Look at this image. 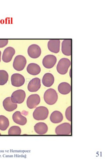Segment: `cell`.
Instances as JSON below:
<instances>
[{"label":"cell","mask_w":105,"mask_h":159,"mask_svg":"<svg viewBox=\"0 0 105 159\" xmlns=\"http://www.w3.org/2000/svg\"><path fill=\"white\" fill-rule=\"evenodd\" d=\"M65 116L67 119L69 121H71V107L70 106L67 109L65 112Z\"/></svg>","instance_id":"25"},{"label":"cell","mask_w":105,"mask_h":159,"mask_svg":"<svg viewBox=\"0 0 105 159\" xmlns=\"http://www.w3.org/2000/svg\"><path fill=\"white\" fill-rule=\"evenodd\" d=\"M64 117L61 112L59 111H55L53 112L50 116L51 122L54 123H59L63 121Z\"/></svg>","instance_id":"20"},{"label":"cell","mask_w":105,"mask_h":159,"mask_svg":"<svg viewBox=\"0 0 105 159\" xmlns=\"http://www.w3.org/2000/svg\"><path fill=\"white\" fill-rule=\"evenodd\" d=\"M3 105L5 109L9 112L14 111L17 107V104L12 102L10 97H7L3 101Z\"/></svg>","instance_id":"16"},{"label":"cell","mask_w":105,"mask_h":159,"mask_svg":"<svg viewBox=\"0 0 105 159\" xmlns=\"http://www.w3.org/2000/svg\"><path fill=\"white\" fill-rule=\"evenodd\" d=\"M9 125V122L8 118L4 116H0V129L6 130Z\"/></svg>","instance_id":"22"},{"label":"cell","mask_w":105,"mask_h":159,"mask_svg":"<svg viewBox=\"0 0 105 159\" xmlns=\"http://www.w3.org/2000/svg\"><path fill=\"white\" fill-rule=\"evenodd\" d=\"M57 58L55 55L50 54L46 56L42 60V65L46 69H51L56 64Z\"/></svg>","instance_id":"7"},{"label":"cell","mask_w":105,"mask_h":159,"mask_svg":"<svg viewBox=\"0 0 105 159\" xmlns=\"http://www.w3.org/2000/svg\"><path fill=\"white\" fill-rule=\"evenodd\" d=\"M71 65V62L68 58H61L59 61L57 65V71L61 75L66 74Z\"/></svg>","instance_id":"3"},{"label":"cell","mask_w":105,"mask_h":159,"mask_svg":"<svg viewBox=\"0 0 105 159\" xmlns=\"http://www.w3.org/2000/svg\"><path fill=\"white\" fill-rule=\"evenodd\" d=\"M71 39H64L62 43V52L64 55L71 56Z\"/></svg>","instance_id":"12"},{"label":"cell","mask_w":105,"mask_h":159,"mask_svg":"<svg viewBox=\"0 0 105 159\" xmlns=\"http://www.w3.org/2000/svg\"><path fill=\"white\" fill-rule=\"evenodd\" d=\"M71 86L67 82L61 83L58 86V91L62 95L69 94L71 91Z\"/></svg>","instance_id":"21"},{"label":"cell","mask_w":105,"mask_h":159,"mask_svg":"<svg viewBox=\"0 0 105 159\" xmlns=\"http://www.w3.org/2000/svg\"><path fill=\"white\" fill-rule=\"evenodd\" d=\"M27 61L26 57L22 55H18L14 58L13 66L17 71H21L25 68Z\"/></svg>","instance_id":"4"},{"label":"cell","mask_w":105,"mask_h":159,"mask_svg":"<svg viewBox=\"0 0 105 159\" xmlns=\"http://www.w3.org/2000/svg\"><path fill=\"white\" fill-rule=\"evenodd\" d=\"M40 98L37 94H33L28 97L27 100V105L28 108H35L40 103Z\"/></svg>","instance_id":"9"},{"label":"cell","mask_w":105,"mask_h":159,"mask_svg":"<svg viewBox=\"0 0 105 159\" xmlns=\"http://www.w3.org/2000/svg\"><path fill=\"white\" fill-rule=\"evenodd\" d=\"M1 133H0V135H1Z\"/></svg>","instance_id":"28"},{"label":"cell","mask_w":105,"mask_h":159,"mask_svg":"<svg viewBox=\"0 0 105 159\" xmlns=\"http://www.w3.org/2000/svg\"><path fill=\"white\" fill-rule=\"evenodd\" d=\"M28 54L32 58H37L41 54V49L39 46L36 44H32L29 47Z\"/></svg>","instance_id":"8"},{"label":"cell","mask_w":105,"mask_h":159,"mask_svg":"<svg viewBox=\"0 0 105 159\" xmlns=\"http://www.w3.org/2000/svg\"><path fill=\"white\" fill-rule=\"evenodd\" d=\"M27 71L29 74L35 76L38 75L40 73L41 68L37 64L32 63L28 65L27 67Z\"/></svg>","instance_id":"19"},{"label":"cell","mask_w":105,"mask_h":159,"mask_svg":"<svg viewBox=\"0 0 105 159\" xmlns=\"http://www.w3.org/2000/svg\"><path fill=\"white\" fill-rule=\"evenodd\" d=\"M12 119L15 123L19 125H26L27 122L26 118L22 116L19 111H17L13 114Z\"/></svg>","instance_id":"15"},{"label":"cell","mask_w":105,"mask_h":159,"mask_svg":"<svg viewBox=\"0 0 105 159\" xmlns=\"http://www.w3.org/2000/svg\"><path fill=\"white\" fill-rule=\"evenodd\" d=\"M48 48L51 52L58 53L60 51V40L58 39H51L48 43Z\"/></svg>","instance_id":"14"},{"label":"cell","mask_w":105,"mask_h":159,"mask_svg":"<svg viewBox=\"0 0 105 159\" xmlns=\"http://www.w3.org/2000/svg\"><path fill=\"white\" fill-rule=\"evenodd\" d=\"M11 82L13 86L19 87L24 84L25 79L21 74H14L11 76Z\"/></svg>","instance_id":"10"},{"label":"cell","mask_w":105,"mask_h":159,"mask_svg":"<svg viewBox=\"0 0 105 159\" xmlns=\"http://www.w3.org/2000/svg\"><path fill=\"white\" fill-rule=\"evenodd\" d=\"M26 93L22 90L19 89L14 91L11 96V100L12 102L15 103H22L26 98Z\"/></svg>","instance_id":"5"},{"label":"cell","mask_w":105,"mask_h":159,"mask_svg":"<svg viewBox=\"0 0 105 159\" xmlns=\"http://www.w3.org/2000/svg\"><path fill=\"white\" fill-rule=\"evenodd\" d=\"M48 114V109L46 107H39L34 111L33 117L36 120H43L47 119Z\"/></svg>","instance_id":"2"},{"label":"cell","mask_w":105,"mask_h":159,"mask_svg":"<svg viewBox=\"0 0 105 159\" xmlns=\"http://www.w3.org/2000/svg\"><path fill=\"white\" fill-rule=\"evenodd\" d=\"M8 40L0 39V48H3L8 44Z\"/></svg>","instance_id":"26"},{"label":"cell","mask_w":105,"mask_h":159,"mask_svg":"<svg viewBox=\"0 0 105 159\" xmlns=\"http://www.w3.org/2000/svg\"><path fill=\"white\" fill-rule=\"evenodd\" d=\"M1 55H2V52L0 51V62H1Z\"/></svg>","instance_id":"27"},{"label":"cell","mask_w":105,"mask_h":159,"mask_svg":"<svg viewBox=\"0 0 105 159\" xmlns=\"http://www.w3.org/2000/svg\"><path fill=\"white\" fill-rule=\"evenodd\" d=\"M21 129L19 126H13L9 129L8 134L10 135H19L21 134Z\"/></svg>","instance_id":"24"},{"label":"cell","mask_w":105,"mask_h":159,"mask_svg":"<svg viewBox=\"0 0 105 159\" xmlns=\"http://www.w3.org/2000/svg\"><path fill=\"white\" fill-rule=\"evenodd\" d=\"M41 87L40 80L39 78H33L30 81L28 85V90L30 92H36L39 90Z\"/></svg>","instance_id":"13"},{"label":"cell","mask_w":105,"mask_h":159,"mask_svg":"<svg viewBox=\"0 0 105 159\" xmlns=\"http://www.w3.org/2000/svg\"><path fill=\"white\" fill-rule=\"evenodd\" d=\"M15 53V50L14 48L10 47L6 48L3 52L2 57L3 61L6 63L10 62Z\"/></svg>","instance_id":"11"},{"label":"cell","mask_w":105,"mask_h":159,"mask_svg":"<svg viewBox=\"0 0 105 159\" xmlns=\"http://www.w3.org/2000/svg\"><path fill=\"white\" fill-rule=\"evenodd\" d=\"M55 133L56 134L61 135H70L71 133V125L70 123H63L56 127Z\"/></svg>","instance_id":"6"},{"label":"cell","mask_w":105,"mask_h":159,"mask_svg":"<svg viewBox=\"0 0 105 159\" xmlns=\"http://www.w3.org/2000/svg\"><path fill=\"white\" fill-rule=\"evenodd\" d=\"M48 126L44 122H39L34 126V130L36 133L39 135L45 134L47 133Z\"/></svg>","instance_id":"18"},{"label":"cell","mask_w":105,"mask_h":159,"mask_svg":"<svg viewBox=\"0 0 105 159\" xmlns=\"http://www.w3.org/2000/svg\"><path fill=\"white\" fill-rule=\"evenodd\" d=\"M55 82V77L53 74L50 73H46L43 76L42 80V84L46 87H50L54 84Z\"/></svg>","instance_id":"17"},{"label":"cell","mask_w":105,"mask_h":159,"mask_svg":"<svg viewBox=\"0 0 105 159\" xmlns=\"http://www.w3.org/2000/svg\"><path fill=\"white\" fill-rule=\"evenodd\" d=\"M58 99V93L54 89H49L45 93L44 99L47 104L50 105H54L57 102Z\"/></svg>","instance_id":"1"},{"label":"cell","mask_w":105,"mask_h":159,"mask_svg":"<svg viewBox=\"0 0 105 159\" xmlns=\"http://www.w3.org/2000/svg\"><path fill=\"white\" fill-rule=\"evenodd\" d=\"M8 80V74L7 71L4 70H0V85L6 84Z\"/></svg>","instance_id":"23"}]
</instances>
